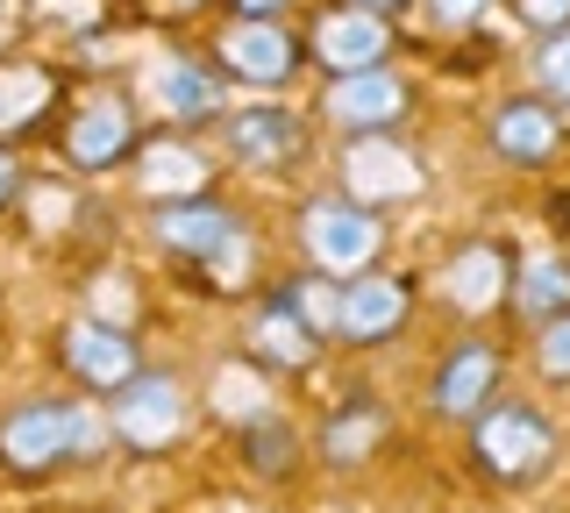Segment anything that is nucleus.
<instances>
[{
    "label": "nucleus",
    "mask_w": 570,
    "mask_h": 513,
    "mask_svg": "<svg viewBox=\"0 0 570 513\" xmlns=\"http://www.w3.org/2000/svg\"><path fill=\"white\" fill-rule=\"evenodd\" d=\"M557 450H563V442H557V421H549L534 399L492 393L471 414V456L499 477V485H534V477L557 464Z\"/></svg>",
    "instance_id": "1"
},
{
    "label": "nucleus",
    "mask_w": 570,
    "mask_h": 513,
    "mask_svg": "<svg viewBox=\"0 0 570 513\" xmlns=\"http://www.w3.org/2000/svg\"><path fill=\"white\" fill-rule=\"evenodd\" d=\"M299 250H307V272L321 278H364L371 264L385 250V215L364 200H350V193H314L307 207H299Z\"/></svg>",
    "instance_id": "2"
},
{
    "label": "nucleus",
    "mask_w": 570,
    "mask_h": 513,
    "mask_svg": "<svg viewBox=\"0 0 570 513\" xmlns=\"http://www.w3.org/2000/svg\"><path fill=\"white\" fill-rule=\"evenodd\" d=\"M86 442H94V414L79 399H14L0 414V471L43 477L65 456H79Z\"/></svg>",
    "instance_id": "3"
},
{
    "label": "nucleus",
    "mask_w": 570,
    "mask_h": 513,
    "mask_svg": "<svg viewBox=\"0 0 570 513\" xmlns=\"http://www.w3.org/2000/svg\"><path fill=\"white\" fill-rule=\"evenodd\" d=\"M299 65H307V43H299L278 14H236V22L214 37V72L236 79V86H257V93L293 86Z\"/></svg>",
    "instance_id": "4"
},
{
    "label": "nucleus",
    "mask_w": 570,
    "mask_h": 513,
    "mask_svg": "<svg viewBox=\"0 0 570 513\" xmlns=\"http://www.w3.org/2000/svg\"><path fill=\"white\" fill-rule=\"evenodd\" d=\"M193 428V393L171 378V371H136L115 393V442L136 456H165L178 450Z\"/></svg>",
    "instance_id": "5"
},
{
    "label": "nucleus",
    "mask_w": 570,
    "mask_h": 513,
    "mask_svg": "<svg viewBox=\"0 0 570 513\" xmlns=\"http://www.w3.org/2000/svg\"><path fill=\"white\" fill-rule=\"evenodd\" d=\"M321 115L343 136H392L414 115V79L392 72V65H364V72H335L321 93Z\"/></svg>",
    "instance_id": "6"
},
{
    "label": "nucleus",
    "mask_w": 570,
    "mask_h": 513,
    "mask_svg": "<svg viewBox=\"0 0 570 513\" xmlns=\"http://www.w3.org/2000/svg\"><path fill=\"white\" fill-rule=\"evenodd\" d=\"M150 236L186 264H214L243 243V215L228 200H207V193H171L150 207Z\"/></svg>",
    "instance_id": "7"
},
{
    "label": "nucleus",
    "mask_w": 570,
    "mask_h": 513,
    "mask_svg": "<svg viewBox=\"0 0 570 513\" xmlns=\"http://www.w3.org/2000/svg\"><path fill=\"white\" fill-rule=\"evenodd\" d=\"M406 314H414V286H406V278H392V272L343 278L328 343H343V349H379V343H392V335L406 328Z\"/></svg>",
    "instance_id": "8"
},
{
    "label": "nucleus",
    "mask_w": 570,
    "mask_h": 513,
    "mask_svg": "<svg viewBox=\"0 0 570 513\" xmlns=\"http://www.w3.org/2000/svg\"><path fill=\"white\" fill-rule=\"evenodd\" d=\"M485 144H492L499 165H513V171L557 165V157H563V115H557V100H542V93L499 100V108L485 115Z\"/></svg>",
    "instance_id": "9"
},
{
    "label": "nucleus",
    "mask_w": 570,
    "mask_h": 513,
    "mask_svg": "<svg viewBox=\"0 0 570 513\" xmlns=\"http://www.w3.org/2000/svg\"><path fill=\"white\" fill-rule=\"evenodd\" d=\"M58 364L86 385V393H107V399H115L121 385H129L136 371H142L136 343H129V328L94 322V314H71V322L58 328Z\"/></svg>",
    "instance_id": "10"
},
{
    "label": "nucleus",
    "mask_w": 570,
    "mask_h": 513,
    "mask_svg": "<svg viewBox=\"0 0 570 513\" xmlns=\"http://www.w3.org/2000/svg\"><path fill=\"white\" fill-rule=\"evenodd\" d=\"M136 150V108L121 93H86L79 115L65 121V165L71 171H115L121 157Z\"/></svg>",
    "instance_id": "11"
},
{
    "label": "nucleus",
    "mask_w": 570,
    "mask_h": 513,
    "mask_svg": "<svg viewBox=\"0 0 570 513\" xmlns=\"http://www.w3.org/2000/svg\"><path fill=\"white\" fill-rule=\"evenodd\" d=\"M222 129H228V157H236L243 171H293L299 157H307V121L293 108H278V100L222 115Z\"/></svg>",
    "instance_id": "12"
},
{
    "label": "nucleus",
    "mask_w": 570,
    "mask_h": 513,
    "mask_svg": "<svg viewBox=\"0 0 570 513\" xmlns=\"http://www.w3.org/2000/svg\"><path fill=\"white\" fill-rule=\"evenodd\" d=\"M392 43H400V29H392L385 14L356 8V0L328 8V14L314 22V37H307V50L328 65V79H335V72H364V65H392Z\"/></svg>",
    "instance_id": "13"
},
{
    "label": "nucleus",
    "mask_w": 570,
    "mask_h": 513,
    "mask_svg": "<svg viewBox=\"0 0 570 513\" xmlns=\"http://www.w3.org/2000/svg\"><path fill=\"white\" fill-rule=\"evenodd\" d=\"M507 286H513V257L499 250V243H463V250L442 264V278H435L442 307L463 314V322L499 314V307H507Z\"/></svg>",
    "instance_id": "14"
},
{
    "label": "nucleus",
    "mask_w": 570,
    "mask_h": 513,
    "mask_svg": "<svg viewBox=\"0 0 570 513\" xmlns=\"http://www.w3.org/2000/svg\"><path fill=\"white\" fill-rule=\"evenodd\" d=\"M499 349L492 343H456V349H442V364H435V385H428V406H435L442 421H471L478 406H485L499 393Z\"/></svg>",
    "instance_id": "15"
},
{
    "label": "nucleus",
    "mask_w": 570,
    "mask_h": 513,
    "mask_svg": "<svg viewBox=\"0 0 570 513\" xmlns=\"http://www.w3.org/2000/svg\"><path fill=\"white\" fill-rule=\"evenodd\" d=\"M249 349H257V364H272V371H314L321 349H328V343H321V335L293 314L285 278L257 299V314H249Z\"/></svg>",
    "instance_id": "16"
},
{
    "label": "nucleus",
    "mask_w": 570,
    "mask_h": 513,
    "mask_svg": "<svg viewBox=\"0 0 570 513\" xmlns=\"http://www.w3.org/2000/svg\"><path fill=\"white\" fill-rule=\"evenodd\" d=\"M414 186H421V165H406L400 144H385V136H350V150H343V193L350 200L379 207V200H400V193H414Z\"/></svg>",
    "instance_id": "17"
},
{
    "label": "nucleus",
    "mask_w": 570,
    "mask_h": 513,
    "mask_svg": "<svg viewBox=\"0 0 570 513\" xmlns=\"http://www.w3.org/2000/svg\"><path fill=\"white\" fill-rule=\"evenodd\" d=\"M513 314H521L528 328H542V322H557V314H570V257L563 250H534L513 264Z\"/></svg>",
    "instance_id": "18"
},
{
    "label": "nucleus",
    "mask_w": 570,
    "mask_h": 513,
    "mask_svg": "<svg viewBox=\"0 0 570 513\" xmlns=\"http://www.w3.org/2000/svg\"><path fill=\"white\" fill-rule=\"evenodd\" d=\"M157 100L171 121H222L228 115V79L200 58H171L157 65Z\"/></svg>",
    "instance_id": "19"
},
{
    "label": "nucleus",
    "mask_w": 570,
    "mask_h": 513,
    "mask_svg": "<svg viewBox=\"0 0 570 513\" xmlns=\"http://www.w3.org/2000/svg\"><path fill=\"white\" fill-rule=\"evenodd\" d=\"M379 442H385V414H379V406H343V414L328 421V435H321V456H328V464H364Z\"/></svg>",
    "instance_id": "20"
},
{
    "label": "nucleus",
    "mask_w": 570,
    "mask_h": 513,
    "mask_svg": "<svg viewBox=\"0 0 570 513\" xmlns=\"http://www.w3.org/2000/svg\"><path fill=\"white\" fill-rule=\"evenodd\" d=\"M243 450H249V464H257V471H293L299 464V435L285 428L272 406L243 421Z\"/></svg>",
    "instance_id": "21"
},
{
    "label": "nucleus",
    "mask_w": 570,
    "mask_h": 513,
    "mask_svg": "<svg viewBox=\"0 0 570 513\" xmlns=\"http://www.w3.org/2000/svg\"><path fill=\"white\" fill-rule=\"evenodd\" d=\"M534 371H542L549 385H570V314L534 328Z\"/></svg>",
    "instance_id": "22"
},
{
    "label": "nucleus",
    "mask_w": 570,
    "mask_h": 513,
    "mask_svg": "<svg viewBox=\"0 0 570 513\" xmlns=\"http://www.w3.org/2000/svg\"><path fill=\"white\" fill-rule=\"evenodd\" d=\"M534 79L549 86V100H570V29L534 43Z\"/></svg>",
    "instance_id": "23"
},
{
    "label": "nucleus",
    "mask_w": 570,
    "mask_h": 513,
    "mask_svg": "<svg viewBox=\"0 0 570 513\" xmlns=\"http://www.w3.org/2000/svg\"><path fill=\"white\" fill-rule=\"evenodd\" d=\"M513 22L534 37H557V29H570V0H513Z\"/></svg>",
    "instance_id": "24"
},
{
    "label": "nucleus",
    "mask_w": 570,
    "mask_h": 513,
    "mask_svg": "<svg viewBox=\"0 0 570 513\" xmlns=\"http://www.w3.org/2000/svg\"><path fill=\"white\" fill-rule=\"evenodd\" d=\"M492 0H428V14H435V29H450V37H463V29L485 14Z\"/></svg>",
    "instance_id": "25"
},
{
    "label": "nucleus",
    "mask_w": 570,
    "mask_h": 513,
    "mask_svg": "<svg viewBox=\"0 0 570 513\" xmlns=\"http://www.w3.org/2000/svg\"><path fill=\"white\" fill-rule=\"evenodd\" d=\"M14 193H22V165H14V150H0V207H14Z\"/></svg>",
    "instance_id": "26"
},
{
    "label": "nucleus",
    "mask_w": 570,
    "mask_h": 513,
    "mask_svg": "<svg viewBox=\"0 0 570 513\" xmlns=\"http://www.w3.org/2000/svg\"><path fill=\"white\" fill-rule=\"evenodd\" d=\"M356 8H371V14H385V22H400V14L414 8V0H356Z\"/></svg>",
    "instance_id": "27"
},
{
    "label": "nucleus",
    "mask_w": 570,
    "mask_h": 513,
    "mask_svg": "<svg viewBox=\"0 0 570 513\" xmlns=\"http://www.w3.org/2000/svg\"><path fill=\"white\" fill-rule=\"evenodd\" d=\"M285 0H236V14H278Z\"/></svg>",
    "instance_id": "28"
},
{
    "label": "nucleus",
    "mask_w": 570,
    "mask_h": 513,
    "mask_svg": "<svg viewBox=\"0 0 570 513\" xmlns=\"http://www.w3.org/2000/svg\"><path fill=\"white\" fill-rule=\"evenodd\" d=\"M178 8H193V0H178Z\"/></svg>",
    "instance_id": "29"
}]
</instances>
